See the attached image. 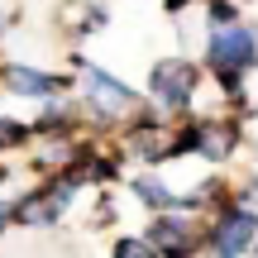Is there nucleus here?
Here are the masks:
<instances>
[{"label":"nucleus","instance_id":"1","mask_svg":"<svg viewBox=\"0 0 258 258\" xmlns=\"http://www.w3.org/2000/svg\"><path fill=\"white\" fill-rule=\"evenodd\" d=\"M206 57H211L215 72H249L258 62V29L249 24H220L211 34V48H206Z\"/></svg>","mask_w":258,"mask_h":258},{"label":"nucleus","instance_id":"2","mask_svg":"<svg viewBox=\"0 0 258 258\" xmlns=\"http://www.w3.org/2000/svg\"><path fill=\"white\" fill-rule=\"evenodd\" d=\"M148 91H153V101L163 110H186L196 96V67L186 57H163L153 67V77H148Z\"/></svg>","mask_w":258,"mask_h":258},{"label":"nucleus","instance_id":"3","mask_svg":"<svg viewBox=\"0 0 258 258\" xmlns=\"http://www.w3.org/2000/svg\"><path fill=\"white\" fill-rule=\"evenodd\" d=\"M253 234H258V215H253V206L234 201V206H225V211L215 215V225H211V249L225 253V258L249 253V249H253Z\"/></svg>","mask_w":258,"mask_h":258},{"label":"nucleus","instance_id":"4","mask_svg":"<svg viewBox=\"0 0 258 258\" xmlns=\"http://www.w3.org/2000/svg\"><path fill=\"white\" fill-rule=\"evenodd\" d=\"M82 91H86V101H91V110L101 115V120L134 110V101H139V91H129L120 77L101 72V67H82Z\"/></svg>","mask_w":258,"mask_h":258},{"label":"nucleus","instance_id":"5","mask_svg":"<svg viewBox=\"0 0 258 258\" xmlns=\"http://www.w3.org/2000/svg\"><path fill=\"white\" fill-rule=\"evenodd\" d=\"M0 82H5L10 96H29V101H48V96L62 91L53 72H38V67H24V62H5L0 67Z\"/></svg>","mask_w":258,"mask_h":258},{"label":"nucleus","instance_id":"6","mask_svg":"<svg viewBox=\"0 0 258 258\" xmlns=\"http://www.w3.org/2000/svg\"><path fill=\"white\" fill-rule=\"evenodd\" d=\"M148 244H153L158 253H186L191 249V225H186L182 215H172V211H158L153 230H148Z\"/></svg>","mask_w":258,"mask_h":258},{"label":"nucleus","instance_id":"7","mask_svg":"<svg viewBox=\"0 0 258 258\" xmlns=\"http://www.w3.org/2000/svg\"><path fill=\"white\" fill-rule=\"evenodd\" d=\"M234 144H239V129H234V124H196V153H201V158H211V163H225V158H230L234 153Z\"/></svg>","mask_w":258,"mask_h":258},{"label":"nucleus","instance_id":"8","mask_svg":"<svg viewBox=\"0 0 258 258\" xmlns=\"http://www.w3.org/2000/svg\"><path fill=\"white\" fill-rule=\"evenodd\" d=\"M134 196L148 206V211H177V196L167 191L158 177H134Z\"/></svg>","mask_w":258,"mask_h":258},{"label":"nucleus","instance_id":"9","mask_svg":"<svg viewBox=\"0 0 258 258\" xmlns=\"http://www.w3.org/2000/svg\"><path fill=\"white\" fill-rule=\"evenodd\" d=\"M206 19H211V29H220V24H234V19H239V10H234V0H211Z\"/></svg>","mask_w":258,"mask_h":258},{"label":"nucleus","instance_id":"10","mask_svg":"<svg viewBox=\"0 0 258 258\" xmlns=\"http://www.w3.org/2000/svg\"><path fill=\"white\" fill-rule=\"evenodd\" d=\"M24 139H29V129L19 120H0V148H19Z\"/></svg>","mask_w":258,"mask_h":258},{"label":"nucleus","instance_id":"11","mask_svg":"<svg viewBox=\"0 0 258 258\" xmlns=\"http://www.w3.org/2000/svg\"><path fill=\"white\" fill-rule=\"evenodd\" d=\"M148 258V253H158L153 249V244H148V234H144V239H120V244H115V258Z\"/></svg>","mask_w":258,"mask_h":258},{"label":"nucleus","instance_id":"12","mask_svg":"<svg viewBox=\"0 0 258 258\" xmlns=\"http://www.w3.org/2000/svg\"><path fill=\"white\" fill-rule=\"evenodd\" d=\"M5 220H10V206L0 201V234H5Z\"/></svg>","mask_w":258,"mask_h":258},{"label":"nucleus","instance_id":"13","mask_svg":"<svg viewBox=\"0 0 258 258\" xmlns=\"http://www.w3.org/2000/svg\"><path fill=\"white\" fill-rule=\"evenodd\" d=\"M249 196H258V177H253V182H249Z\"/></svg>","mask_w":258,"mask_h":258},{"label":"nucleus","instance_id":"14","mask_svg":"<svg viewBox=\"0 0 258 258\" xmlns=\"http://www.w3.org/2000/svg\"><path fill=\"white\" fill-rule=\"evenodd\" d=\"M0 29H5V5H0Z\"/></svg>","mask_w":258,"mask_h":258},{"label":"nucleus","instance_id":"15","mask_svg":"<svg viewBox=\"0 0 258 258\" xmlns=\"http://www.w3.org/2000/svg\"><path fill=\"white\" fill-rule=\"evenodd\" d=\"M0 182H5V167H0Z\"/></svg>","mask_w":258,"mask_h":258},{"label":"nucleus","instance_id":"16","mask_svg":"<svg viewBox=\"0 0 258 258\" xmlns=\"http://www.w3.org/2000/svg\"><path fill=\"white\" fill-rule=\"evenodd\" d=\"M253 253H258V239H253Z\"/></svg>","mask_w":258,"mask_h":258}]
</instances>
